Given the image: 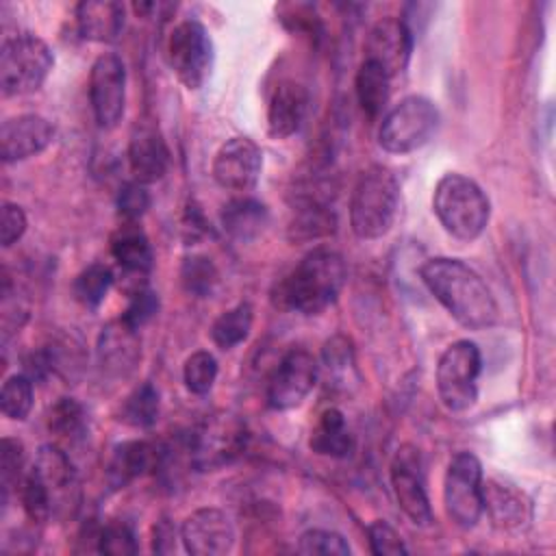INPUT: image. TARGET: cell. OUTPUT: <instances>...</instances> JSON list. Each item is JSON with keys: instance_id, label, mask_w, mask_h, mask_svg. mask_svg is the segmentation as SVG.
Returning <instances> with one entry per match:
<instances>
[{"instance_id": "6da1fadb", "label": "cell", "mask_w": 556, "mask_h": 556, "mask_svg": "<svg viewBox=\"0 0 556 556\" xmlns=\"http://www.w3.org/2000/svg\"><path fill=\"white\" fill-rule=\"evenodd\" d=\"M419 276L445 311L469 330H484L497 324L500 306L482 276L458 258H428Z\"/></svg>"}, {"instance_id": "7a4b0ae2", "label": "cell", "mask_w": 556, "mask_h": 556, "mask_svg": "<svg viewBox=\"0 0 556 556\" xmlns=\"http://www.w3.org/2000/svg\"><path fill=\"white\" fill-rule=\"evenodd\" d=\"M345 276V261L339 252L315 248L278 282L274 302L287 311L317 315L339 298Z\"/></svg>"}, {"instance_id": "3957f363", "label": "cell", "mask_w": 556, "mask_h": 556, "mask_svg": "<svg viewBox=\"0 0 556 556\" xmlns=\"http://www.w3.org/2000/svg\"><path fill=\"white\" fill-rule=\"evenodd\" d=\"M432 211L441 226L458 241L478 239L491 217V204L482 187L456 172L439 178L432 193Z\"/></svg>"}, {"instance_id": "277c9868", "label": "cell", "mask_w": 556, "mask_h": 556, "mask_svg": "<svg viewBox=\"0 0 556 556\" xmlns=\"http://www.w3.org/2000/svg\"><path fill=\"white\" fill-rule=\"evenodd\" d=\"M400 208V182L395 174L382 165L365 169L350 198V226L358 239L384 237Z\"/></svg>"}, {"instance_id": "5b68a950", "label": "cell", "mask_w": 556, "mask_h": 556, "mask_svg": "<svg viewBox=\"0 0 556 556\" xmlns=\"http://www.w3.org/2000/svg\"><path fill=\"white\" fill-rule=\"evenodd\" d=\"M54 54L35 33L7 37L0 48V89L2 96H26L37 91L52 72Z\"/></svg>"}, {"instance_id": "8992f818", "label": "cell", "mask_w": 556, "mask_h": 556, "mask_svg": "<svg viewBox=\"0 0 556 556\" xmlns=\"http://www.w3.org/2000/svg\"><path fill=\"white\" fill-rule=\"evenodd\" d=\"M439 109L426 96H406L393 104L378 128V143L391 154H408L426 146L439 128Z\"/></svg>"}, {"instance_id": "52a82bcc", "label": "cell", "mask_w": 556, "mask_h": 556, "mask_svg": "<svg viewBox=\"0 0 556 556\" xmlns=\"http://www.w3.org/2000/svg\"><path fill=\"white\" fill-rule=\"evenodd\" d=\"M482 369L480 348L469 339L450 343L437 363V391L447 410L460 413L478 400V376Z\"/></svg>"}, {"instance_id": "ba28073f", "label": "cell", "mask_w": 556, "mask_h": 556, "mask_svg": "<svg viewBox=\"0 0 556 556\" xmlns=\"http://www.w3.org/2000/svg\"><path fill=\"white\" fill-rule=\"evenodd\" d=\"M167 61L187 89H200L211 78L215 46L198 20L180 22L167 39Z\"/></svg>"}, {"instance_id": "9c48e42d", "label": "cell", "mask_w": 556, "mask_h": 556, "mask_svg": "<svg viewBox=\"0 0 556 556\" xmlns=\"http://www.w3.org/2000/svg\"><path fill=\"white\" fill-rule=\"evenodd\" d=\"M447 517L463 530L473 528L482 515V465L471 452L452 456L443 480Z\"/></svg>"}, {"instance_id": "30bf717a", "label": "cell", "mask_w": 556, "mask_h": 556, "mask_svg": "<svg viewBox=\"0 0 556 556\" xmlns=\"http://www.w3.org/2000/svg\"><path fill=\"white\" fill-rule=\"evenodd\" d=\"M89 102L100 128L109 130L119 124L126 106V67L113 54H100L89 72Z\"/></svg>"}, {"instance_id": "8fae6325", "label": "cell", "mask_w": 556, "mask_h": 556, "mask_svg": "<svg viewBox=\"0 0 556 556\" xmlns=\"http://www.w3.org/2000/svg\"><path fill=\"white\" fill-rule=\"evenodd\" d=\"M319 376L315 356L302 348L289 350L267 382V404L274 410H289L300 406L313 391Z\"/></svg>"}, {"instance_id": "7c38bea8", "label": "cell", "mask_w": 556, "mask_h": 556, "mask_svg": "<svg viewBox=\"0 0 556 556\" xmlns=\"http://www.w3.org/2000/svg\"><path fill=\"white\" fill-rule=\"evenodd\" d=\"M391 489L402 513L417 526L432 523V506L428 500L421 456L415 445L397 447L391 460Z\"/></svg>"}, {"instance_id": "4fadbf2b", "label": "cell", "mask_w": 556, "mask_h": 556, "mask_svg": "<svg viewBox=\"0 0 556 556\" xmlns=\"http://www.w3.org/2000/svg\"><path fill=\"white\" fill-rule=\"evenodd\" d=\"M263 169V152L250 137H232L213 156L211 174L222 189L250 191Z\"/></svg>"}, {"instance_id": "5bb4252c", "label": "cell", "mask_w": 556, "mask_h": 556, "mask_svg": "<svg viewBox=\"0 0 556 556\" xmlns=\"http://www.w3.org/2000/svg\"><path fill=\"white\" fill-rule=\"evenodd\" d=\"M180 541L193 556H222L235 545V523L219 508H198L182 521Z\"/></svg>"}, {"instance_id": "9a60e30c", "label": "cell", "mask_w": 556, "mask_h": 556, "mask_svg": "<svg viewBox=\"0 0 556 556\" xmlns=\"http://www.w3.org/2000/svg\"><path fill=\"white\" fill-rule=\"evenodd\" d=\"M243 439V428L232 417L211 419L189 439L191 460L200 469L219 467L241 452Z\"/></svg>"}, {"instance_id": "2e32d148", "label": "cell", "mask_w": 556, "mask_h": 556, "mask_svg": "<svg viewBox=\"0 0 556 556\" xmlns=\"http://www.w3.org/2000/svg\"><path fill=\"white\" fill-rule=\"evenodd\" d=\"M54 139V126L37 113L9 117L0 126V156L4 163L26 161L43 152Z\"/></svg>"}, {"instance_id": "e0dca14e", "label": "cell", "mask_w": 556, "mask_h": 556, "mask_svg": "<svg viewBox=\"0 0 556 556\" xmlns=\"http://www.w3.org/2000/svg\"><path fill=\"white\" fill-rule=\"evenodd\" d=\"M415 46V33L402 17H382L369 30L365 43V59L382 65L389 76L406 70Z\"/></svg>"}, {"instance_id": "ac0fdd59", "label": "cell", "mask_w": 556, "mask_h": 556, "mask_svg": "<svg viewBox=\"0 0 556 556\" xmlns=\"http://www.w3.org/2000/svg\"><path fill=\"white\" fill-rule=\"evenodd\" d=\"M128 167L132 180L156 182L169 167V148L154 122H137L128 141Z\"/></svg>"}, {"instance_id": "d6986e66", "label": "cell", "mask_w": 556, "mask_h": 556, "mask_svg": "<svg viewBox=\"0 0 556 556\" xmlns=\"http://www.w3.org/2000/svg\"><path fill=\"white\" fill-rule=\"evenodd\" d=\"M98 361L109 376L126 378L141 361L139 332L122 317L106 324L98 337Z\"/></svg>"}, {"instance_id": "ffe728a7", "label": "cell", "mask_w": 556, "mask_h": 556, "mask_svg": "<svg viewBox=\"0 0 556 556\" xmlns=\"http://www.w3.org/2000/svg\"><path fill=\"white\" fill-rule=\"evenodd\" d=\"M39 480L43 482L54 515L70 508L76 502V471L67 458V454L56 445H41L37 458L30 467Z\"/></svg>"}, {"instance_id": "44dd1931", "label": "cell", "mask_w": 556, "mask_h": 556, "mask_svg": "<svg viewBox=\"0 0 556 556\" xmlns=\"http://www.w3.org/2000/svg\"><path fill=\"white\" fill-rule=\"evenodd\" d=\"M482 513L489 515L491 523L502 530H517L530 521V500L515 484L491 478L482 480Z\"/></svg>"}, {"instance_id": "7402d4cb", "label": "cell", "mask_w": 556, "mask_h": 556, "mask_svg": "<svg viewBox=\"0 0 556 556\" xmlns=\"http://www.w3.org/2000/svg\"><path fill=\"white\" fill-rule=\"evenodd\" d=\"M165 447L154 441H124L113 447L109 460V480L113 486H124L130 480L154 473L165 463Z\"/></svg>"}, {"instance_id": "603a6c76", "label": "cell", "mask_w": 556, "mask_h": 556, "mask_svg": "<svg viewBox=\"0 0 556 556\" xmlns=\"http://www.w3.org/2000/svg\"><path fill=\"white\" fill-rule=\"evenodd\" d=\"M308 89L295 80H282L267 106V130L274 139H287L295 135L308 113Z\"/></svg>"}, {"instance_id": "cb8c5ba5", "label": "cell", "mask_w": 556, "mask_h": 556, "mask_svg": "<svg viewBox=\"0 0 556 556\" xmlns=\"http://www.w3.org/2000/svg\"><path fill=\"white\" fill-rule=\"evenodd\" d=\"M126 9L115 0H83L76 4L78 35L96 43H113L124 28Z\"/></svg>"}, {"instance_id": "d4e9b609", "label": "cell", "mask_w": 556, "mask_h": 556, "mask_svg": "<svg viewBox=\"0 0 556 556\" xmlns=\"http://www.w3.org/2000/svg\"><path fill=\"white\" fill-rule=\"evenodd\" d=\"M111 256L128 276H148L154 263L148 235L137 222H124L111 237Z\"/></svg>"}, {"instance_id": "484cf974", "label": "cell", "mask_w": 556, "mask_h": 556, "mask_svg": "<svg viewBox=\"0 0 556 556\" xmlns=\"http://www.w3.org/2000/svg\"><path fill=\"white\" fill-rule=\"evenodd\" d=\"M222 228L224 232L239 243L252 241L267 224V208L254 198H235L222 208Z\"/></svg>"}, {"instance_id": "4316f807", "label": "cell", "mask_w": 556, "mask_h": 556, "mask_svg": "<svg viewBox=\"0 0 556 556\" xmlns=\"http://www.w3.org/2000/svg\"><path fill=\"white\" fill-rule=\"evenodd\" d=\"M308 445L319 456L345 458L354 450V439L348 430L345 417L339 408H326L311 430Z\"/></svg>"}, {"instance_id": "83f0119b", "label": "cell", "mask_w": 556, "mask_h": 556, "mask_svg": "<svg viewBox=\"0 0 556 556\" xmlns=\"http://www.w3.org/2000/svg\"><path fill=\"white\" fill-rule=\"evenodd\" d=\"M354 91H356V100H358L363 113L369 117H378L384 111L387 100H389L391 76L376 61L363 59V63L356 70Z\"/></svg>"}, {"instance_id": "f1b7e54d", "label": "cell", "mask_w": 556, "mask_h": 556, "mask_svg": "<svg viewBox=\"0 0 556 556\" xmlns=\"http://www.w3.org/2000/svg\"><path fill=\"white\" fill-rule=\"evenodd\" d=\"M337 228L334 213L319 200L306 198L293 213L289 222L291 241H315L332 235Z\"/></svg>"}, {"instance_id": "f546056e", "label": "cell", "mask_w": 556, "mask_h": 556, "mask_svg": "<svg viewBox=\"0 0 556 556\" xmlns=\"http://www.w3.org/2000/svg\"><path fill=\"white\" fill-rule=\"evenodd\" d=\"M254 308L250 302H239L224 311L211 326V339L217 348L230 350L243 343L252 330Z\"/></svg>"}, {"instance_id": "4dcf8cb0", "label": "cell", "mask_w": 556, "mask_h": 556, "mask_svg": "<svg viewBox=\"0 0 556 556\" xmlns=\"http://www.w3.org/2000/svg\"><path fill=\"white\" fill-rule=\"evenodd\" d=\"M159 391L150 382H141L122 400L117 419L130 428L146 430L159 419Z\"/></svg>"}, {"instance_id": "1f68e13d", "label": "cell", "mask_w": 556, "mask_h": 556, "mask_svg": "<svg viewBox=\"0 0 556 556\" xmlns=\"http://www.w3.org/2000/svg\"><path fill=\"white\" fill-rule=\"evenodd\" d=\"M115 276L113 269L104 263H91L87 265L74 280V298L85 306V308H98L109 289L113 287Z\"/></svg>"}, {"instance_id": "d6a6232c", "label": "cell", "mask_w": 556, "mask_h": 556, "mask_svg": "<svg viewBox=\"0 0 556 556\" xmlns=\"http://www.w3.org/2000/svg\"><path fill=\"white\" fill-rule=\"evenodd\" d=\"M219 282L215 263L204 254L185 256L180 263V285L193 298H208Z\"/></svg>"}, {"instance_id": "836d02e7", "label": "cell", "mask_w": 556, "mask_h": 556, "mask_svg": "<svg viewBox=\"0 0 556 556\" xmlns=\"http://www.w3.org/2000/svg\"><path fill=\"white\" fill-rule=\"evenodd\" d=\"M33 408V378L26 374H13L2 382L0 410L13 421H24Z\"/></svg>"}, {"instance_id": "e575fe53", "label": "cell", "mask_w": 556, "mask_h": 556, "mask_svg": "<svg viewBox=\"0 0 556 556\" xmlns=\"http://www.w3.org/2000/svg\"><path fill=\"white\" fill-rule=\"evenodd\" d=\"M48 428L61 439H78L87 428L85 408L74 397H59L48 413Z\"/></svg>"}, {"instance_id": "d590c367", "label": "cell", "mask_w": 556, "mask_h": 556, "mask_svg": "<svg viewBox=\"0 0 556 556\" xmlns=\"http://www.w3.org/2000/svg\"><path fill=\"white\" fill-rule=\"evenodd\" d=\"M217 378V361L211 352L198 350L187 356L182 365V380L185 387L195 395H206Z\"/></svg>"}, {"instance_id": "8d00e7d4", "label": "cell", "mask_w": 556, "mask_h": 556, "mask_svg": "<svg viewBox=\"0 0 556 556\" xmlns=\"http://www.w3.org/2000/svg\"><path fill=\"white\" fill-rule=\"evenodd\" d=\"M20 500H22V508H24L26 517L35 523H43L54 515L50 495L33 469H28L24 473V480L20 484Z\"/></svg>"}, {"instance_id": "74e56055", "label": "cell", "mask_w": 556, "mask_h": 556, "mask_svg": "<svg viewBox=\"0 0 556 556\" xmlns=\"http://www.w3.org/2000/svg\"><path fill=\"white\" fill-rule=\"evenodd\" d=\"M24 445L20 439L4 437L0 443V484L2 502L9 500L11 491L24 480Z\"/></svg>"}, {"instance_id": "f35d334b", "label": "cell", "mask_w": 556, "mask_h": 556, "mask_svg": "<svg viewBox=\"0 0 556 556\" xmlns=\"http://www.w3.org/2000/svg\"><path fill=\"white\" fill-rule=\"evenodd\" d=\"M96 541V549L109 556H130L139 549L132 528L124 521H109L106 526H102Z\"/></svg>"}, {"instance_id": "ab89813d", "label": "cell", "mask_w": 556, "mask_h": 556, "mask_svg": "<svg viewBox=\"0 0 556 556\" xmlns=\"http://www.w3.org/2000/svg\"><path fill=\"white\" fill-rule=\"evenodd\" d=\"M298 552L300 554H321V556H348L350 545L348 541L332 530H321V528H311L300 534L298 541Z\"/></svg>"}, {"instance_id": "60d3db41", "label": "cell", "mask_w": 556, "mask_h": 556, "mask_svg": "<svg viewBox=\"0 0 556 556\" xmlns=\"http://www.w3.org/2000/svg\"><path fill=\"white\" fill-rule=\"evenodd\" d=\"M150 202H152V198H150L148 185H143L139 180H128L117 191V200H115L117 215L124 222H139L148 213Z\"/></svg>"}, {"instance_id": "b9f144b4", "label": "cell", "mask_w": 556, "mask_h": 556, "mask_svg": "<svg viewBox=\"0 0 556 556\" xmlns=\"http://www.w3.org/2000/svg\"><path fill=\"white\" fill-rule=\"evenodd\" d=\"M156 311H159V295L148 285H137L130 291L128 306L122 313V319L135 330H139L143 324H148L156 315Z\"/></svg>"}, {"instance_id": "7bdbcfd3", "label": "cell", "mask_w": 556, "mask_h": 556, "mask_svg": "<svg viewBox=\"0 0 556 556\" xmlns=\"http://www.w3.org/2000/svg\"><path fill=\"white\" fill-rule=\"evenodd\" d=\"M367 539L376 556H404L408 552L397 530L384 519H374L367 526Z\"/></svg>"}, {"instance_id": "ee69618b", "label": "cell", "mask_w": 556, "mask_h": 556, "mask_svg": "<svg viewBox=\"0 0 556 556\" xmlns=\"http://www.w3.org/2000/svg\"><path fill=\"white\" fill-rule=\"evenodd\" d=\"M26 213L15 202H2L0 208V243L2 248H11L26 232Z\"/></svg>"}, {"instance_id": "f6af8a7d", "label": "cell", "mask_w": 556, "mask_h": 556, "mask_svg": "<svg viewBox=\"0 0 556 556\" xmlns=\"http://www.w3.org/2000/svg\"><path fill=\"white\" fill-rule=\"evenodd\" d=\"M324 363L330 371H348L354 363L352 343L348 337L337 334L324 343Z\"/></svg>"}, {"instance_id": "bcb514c9", "label": "cell", "mask_w": 556, "mask_h": 556, "mask_svg": "<svg viewBox=\"0 0 556 556\" xmlns=\"http://www.w3.org/2000/svg\"><path fill=\"white\" fill-rule=\"evenodd\" d=\"M176 539H180V534H176V528L169 519H161L154 523L152 528V549L159 554H169L176 549Z\"/></svg>"}]
</instances>
